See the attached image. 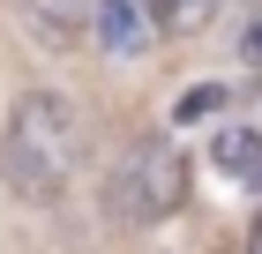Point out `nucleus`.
Segmentation results:
<instances>
[{
  "mask_svg": "<svg viewBox=\"0 0 262 254\" xmlns=\"http://www.w3.org/2000/svg\"><path fill=\"white\" fill-rule=\"evenodd\" d=\"M90 38H98L113 60H135V53H150L158 22H150L142 0H98V8H90Z\"/></svg>",
  "mask_w": 262,
  "mask_h": 254,
  "instance_id": "obj_4",
  "label": "nucleus"
},
{
  "mask_svg": "<svg viewBox=\"0 0 262 254\" xmlns=\"http://www.w3.org/2000/svg\"><path fill=\"white\" fill-rule=\"evenodd\" d=\"M23 8V38L38 53H75L90 45V8L98 0H15Z\"/></svg>",
  "mask_w": 262,
  "mask_h": 254,
  "instance_id": "obj_3",
  "label": "nucleus"
},
{
  "mask_svg": "<svg viewBox=\"0 0 262 254\" xmlns=\"http://www.w3.org/2000/svg\"><path fill=\"white\" fill-rule=\"evenodd\" d=\"M210 15H217V0H158L165 38H195V30H210Z\"/></svg>",
  "mask_w": 262,
  "mask_h": 254,
  "instance_id": "obj_6",
  "label": "nucleus"
},
{
  "mask_svg": "<svg viewBox=\"0 0 262 254\" xmlns=\"http://www.w3.org/2000/svg\"><path fill=\"white\" fill-rule=\"evenodd\" d=\"M217 98H225L217 82H195V90L180 98V120H202V112H217Z\"/></svg>",
  "mask_w": 262,
  "mask_h": 254,
  "instance_id": "obj_7",
  "label": "nucleus"
},
{
  "mask_svg": "<svg viewBox=\"0 0 262 254\" xmlns=\"http://www.w3.org/2000/svg\"><path fill=\"white\" fill-rule=\"evenodd\" d=\"M82 120L60 90H23L0 135V179L15 202H60L82 172Z\"/></svg>",
  "mask_w": 262,
  "mask_h": 254,
  "instance_id": "obj_1",
  "label": "nucleus"
},
{
  "mask_svg": "<svg viewBox=\"0 0 262 254\" xmlns=\"http://www.w3.org/2000/svg\"><path fill=\"white\" fill-rule=\"evenodd\" d=\"M105 202H113V217L120 224H165V217L187 202V157L172 150V142H135V150L120 157V172H113V187H105Z\"/></svg>",
  "mask_w": 262,
  "mask_h": 254,
  "instance_id": "obj_2",
  "label": "nucleus"
},
{
  "mask_svg": "<svg viewBox=\"0 0 262 254\" xmlns=\"http://www.w3.org/2000/svg\"><path fill=\"white\" fill-rule=\"evenodd\" d=\"M210 165H217V172H232V179H255V165H262V135H255V127H225V135L210 142Z\"/></svg>",
  "mask_w": 262,
  "mask_h": 254,
  "instance_id": "obj_5",
  "label": "nucleus"
},
{
  "mask_svg": "<svg viewBox=\"0 0 262 254\" xmlns=\"http://www.w3.org/2000/svg\"><path fill=\"white\" fill-rule=\"evenodd\" d=\"M247 254H262V217H255V224H247Z\"/></svg>",
  "mask_w": 262,
  "mask_h": 254,
  "instance_id": "obj_8",
  "label": "nucleus"
}]
</instances>
